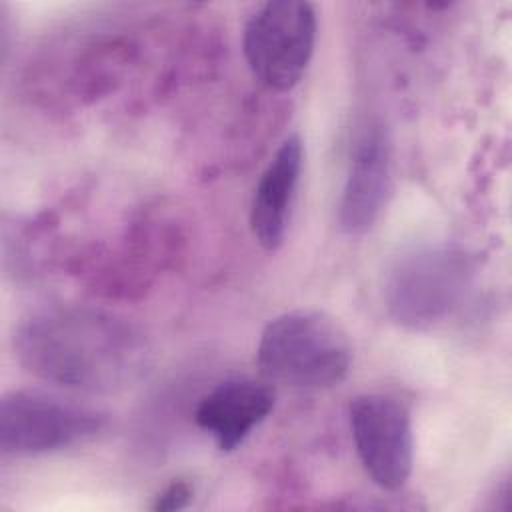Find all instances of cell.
Masks as SVG:
<instances>
[{
    "instance_id": "6da1fadb",
    "label": "cell",
    "mask_w": 512,
    "mask_h": 512,
    "mask_svg": "<svg viewBox=\"0 0 512 512\" xmlns=\"http://www.w3.org/2000/svg\"><path fill=\"white\" fill-rule=\"evenodd\" d=\"M14 350L40 380L78 392L122 390L148 362V344L134 324L86 306L32 312L14 334Z\"/></svg>"
},
{
    "instance_id": "7a4b0ae2",
    "label": "cell",
    "mask_w": 512,
    "mask_h": 512,
    "mask_svg": "<svg viewBox=\"0 0 512 512\" xmlns=\"http://www.w3.org/2000/svg\"><path fill=\"white\" fill-rule=\"evenodd\" d=\"M260 374L294 388L338 386L352 364L346 330L326 312L292 310L266 324L256 348Z\"/></svg>"
},
{
    "instance_id": "3957f363",
    "label": "cell",
    "mask_w": 512,
    "mask_h": 512,
    "mask_svg": "<svg viewBox=\"0 0 512 512\" xmlns=\"http://www.w3.org/2000/svg\"><path fill=\"white\" fill-rule=\"evenodd\" d=\"M474 276L476 262L464 246L454 242L414 246L402 252L386 274V312L404 328H430L464 304Z\"/></svg>"
},
{
    "instance_id": "277c9868",
    "label": "cell",
    "mask_w": 512,
    "mask_h": 512,
    "mask_svg": "<svg viewBox=\"0 0 512 512\" xmlns=\"http://www.w3.org/2000/svg\"><path fill=\"white\" fill-rule=\"evenodd\" d=\"M316 44V12L310 2L270 0L244 26L242 46L252 74L268 88L292 90L304 76Z\"/></svg>"
},
{
    "instance_id": "5b68a950",
    "label": "cell",
    "mask_w": 512,
    "mask_h": 512,
    "mask_svg": "<svg viewBox=\"0 0 512 512\" xmlns=\"http://www.w3.org/2000/svg\"><path fill=\"white\" fill-rule=\"evenodd\" d=\"M104 422V412L68 398L14 390L0 400V448L12 456L46 454L92 438Z\"/></svg>"
},
{
    "instance_id": "8992f818",
    "label": "cell",
    "mask_w": 512,
    "mask_h": 512,
    "mask_svg": "<svg viewBox=\"0 0 512 512\" xmlns=\"http://www.w3.org/2000/svg\"><path fill=\"white\" fill-rule=\"evenodd\" d=\"M352 440L362 468L384 490L406 484L414 464V434L408 406L382 392L360 394L348 408Z\"/></svg>"
},
{
    "instance_id": "52a82bcc",
    "label": "cell",
    "mask_w": 512,
    "mask_h": 512,
    "mask_svg": "<svg viewBox=\"0 0 512 512\" xmlns=\"http://www.w3.org/2000/svg\"><path fill=\"white\" fill-rule=\"evenodd\" d=\"M392 182V148L380 124H366L350 152L338 206L340 228L350 236L368 232L378 220Z\"/></svg>"
},
{
    "instance_id": "ba28073f",
    "label": "cell",
    "mask_w": 512,
    "mask_h": 512,
    "mask_svg": "<svg viewBox=\"0 0 512 512\" xmlns=\"http://www.w3.org/2000/svg\"><path fill=\"white\" fill-rule=\"evenodd\" d=\"M274 408V390L268 382L236 376L206 392L194 412L196 424L222 452H232L266 420Z\"/></svg>"
},
{
    "instance_id": "9c48e42d",
    "label": "cell",
    "mask_w": 512,
    "mask_h": 512,
    "mask_svg": "<svg viewBox=\"0 0 512 512\" xmlns=\"http://www.w3.org/2000/svg\"><path fill=\"white\" fill-rule=\"evenodd\" d=\"M302 162V140L292 134L280 144L254 188L250 228L256 242L266 250H276L286 238Z\"/></svg>"
},
{
    "instance_id": "30bf717a",
    "label": "cell",
    "mask_w": 512,
    "mask_h": 512,
    "mask_svg": "<svg viewBox=\"0 0 512 512\" xmlns=\"http://www.w3.org/2000/svg\"><path fill=\"white\" fill-rule=\"evenodd\" d=\"M192 500V488L188 482L184 480H176L172 484H168L154 500L152 510H160V512H174V510H182L188 506V502Z\"/></svg>"
}]
</instances>
